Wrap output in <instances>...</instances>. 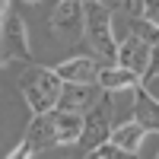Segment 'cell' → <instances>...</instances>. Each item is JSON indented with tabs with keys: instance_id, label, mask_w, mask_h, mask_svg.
I'll return each instance as SVG.
<instances>
[{
	"instance_id": "cell-1",
	"label": "cell",
	"mask_w": 159,
	"mask_h": 159,
	"mask_svg": "<svg viewBox=\"0 0 159 159\" xmlns=\"http://www.w3.org/2000/svg\"><path fill=\"white\" fill-rule=\"evenodd\" d=\"M83 32H86V38H89L96 54H102L105 61H115L118 42H115V32H111L108 7L96 3V0H83Z\"/></svg>"
},
{
	"instance_id": "cell-2",
	"label": "cell",
	"mask_w": 159,
	"mask_h": 159,
	"mask_svg": "<svg viewBox=\"0 0 159 159\" xmlns=\"http://www.w3.org/2000/svg\"><path fill=\"white\" fill-rule=\"evenodd\" d=\"M25 105L32 108V115H45L51 108H57V99H61V89H64V80L54 70H35L29 80L19 83Z\"/></svg>"
},
{
	"instance_id": "cell-3",
	"label": "cell",
	"mask_w": 159,
	"mask_h": 159,
	"mask_svg": "<svg viewBox=\"0 0 159 159\" xmlns=\"http://www.w3.org/2000/svg\"><path fill=\"white\" fill-rule=\"evenodd\" d=\"M150 51H153V45H150V42H143L140 35L127 32L121 42H118V54H115V61L121 64L124 70L143 76V73L150 70Z\"/></svg>"
},
{
	"instance_id": "cell-4",
	"label": "cell",
	"mask_w": 159,
	"mask_h": 159,
	"mask_svg": "<svg viewBox=\"0 0 159 159\" xmlns=\"http://www.w3.org/2000/svg\"><path fill=\"white\" fill-rule=\"evenodd\" d=\"M3 51H0V64H10L13 57L29 61V29L19 16H7L3 22Z\"/></svg>"
},
{
	"instance_id": "cell-5",
	"label": "cell",
	"mask_w": 159,
	"mask_h": 159,
	"mask_svg": "<svg viewBox=\"0 0 159 159\" xmlns=\"http://www.w3.org/2000/svg\"><path fill=\"white\" fill-rule=\"evenodd\" d=\"M51 124H54V140L57 143H76L80 134H83V115L80 111L51 108Z\"/></svg>"
},
{
	"instance_id": "cell-6",
	"label": "cell",
	"mask_w": 159,
	"mask_h": 159,
	"mask_svg": "<svg viewBox=\"0 0 159 159\" xmlns=\"http://www.w3.org/2000/svg\"><path fill=\"white\" fill-rule=\"evenodd\" d=\"M51 25L64 35H73L83 25V0H61L51 13Z\"/></svg>"
},
{
	"instance_id": "cell-7",
	"label": "cell",
	"mask_w": 159,
	"mask_h": 159,
	"mask_svg": "<svg viewBox=\"0 0 159 159\" xmlns=\"http://www.w3.org/2000/svg\"><path fill=\"white\" fill-rule=\"evenodd\" d=\"M108 111L105 108H92L89 111V118H83V134H80V140L76 143H86L89 150H96L99 143H105L108 140Z\"/></svg>"
},
{
	"instance_id": "cell-8",
	"label": "cell",
	"mask_w": 159,
	"mask_h": 159,
	"mask_svg": "<svg viewBox=\"0 0 159 159\" xmlns=\"http://www.w3.org/2000/svg\"><path fill=\"white\" fill-rule=\"evenodd\" d=\"M54 73L64 80V83H92L99 73V64L92 57H70L54 67Z\"/></svg>"
},
{
	"instance_id": "cell-9",
	"label": "cell",
	"mask_w": 159,
	"mask_h": 159,
	"mask_svg": "<svg viewBox=\"0 0 159 159\" xmlns=\"http://www.w3.org/2000/svg\"><path fill=\"white\" fill-rule=\"evenodd\" d=\"M137 73H130V70H124L121 64L118 67H102L99 73H96V83L102 86V89H108V92H127V89H134L137 86Z\"/></svg>"
},
{
	"instance_id": "cell-10",
	"label": "cell",
	"mask_w": 159,
	"mask_h": 159,
	"mask_svg": "<svg viewBox=\"0 0 159 159\" xmlns=\"http://www.w3.org/2000/svg\"><path fill=\"white\" fill-rule=\"evenodd\" d=\"M147 134H150V130L143 127L140 121H127V124H121V127H115L111 134H108V140L115 143V147H121V150L140 153V147H143V140H147Z\"/></svg>"
},
{
	"instance_id": "cell-11",
	"label": "cell",
	"mask_w": 159,
	"mask_h": 159,
	"mask_svg": "<svg viewBox=\"0 0 159 159\" xmlns=\"http://www.w3.org/2000/svg\"><path fill=\"white\" fill-rule=\"evenodd\" d=\"M25 143H29L32 150H45V147H54V124H51V111L45 115H35L29 130H25Z\"/></svg>"
},
{
	"instance_id": "cell-12",
	"label": "cell",
	"mask_w": 159,
	"mask_h": 159,
	"mask_svg": "<svg viewBox=\"0 0 159 159\" xmlns=\"http://www.w3.org/2000/svg\"><path fill=\"white\" fill-rule=\"evenodd\" d=\"M134 121H140L147 130H159V102L147 89H134Z\"/></svg>"
},
{
	"instance_id": "cell-13",
	"label": "cell",
	"mask_w": 159,
	"mask_h": 159,
	"mask_svg": "<svg viewBox=\"0 0 159 159\" xmlns=\"http://www.w3.org/2000/svg\"><path fill=\"white\" fill-rule=\"evenodd\" d=\"M86 105H92L89 83H64L61 99H57V108H64V111H83Z\"/></svg>"
},
{
	"instance_id": "cell-14",
	"label": "cell",
	"mask_w": 159,
	"mask_h": 159,
	"mask_svg": "<svg viewBox=\"0 0 159 159\" xmlns=\"http://www.w3.org/2000/svg\"><path fill=\"white\" fill-rule=\"evenodd\" d=\"M127 10L137 19H147V22L159 25V0H127Z\"/></svg>"
},
{
	"instance_id": "cell-15",
	"label": "cell",
	"mask_w": 159,
	"mask_h": 159,
	"mask_svg": "<svg viewBox=\"0 0 159 159\" xmlns=\"http://www.w3.org/2000/svg\"><path fill=\"white\" fill-rule=\"evenodd\" d=\"M130 32L134 35H140L143 42H150V45H159V25H153V22H147V19H130Z\"/></svg>"
},
{
	"instance_id": "cell-16",
	"label": "cell",
	"mask_w": 159,
	"mask_h": 159,
	"mask_svg": "<svg viewBox=\"0 0 159 159\" xmlns=\"http://www.w3.org/2000/svg\"><path fill=\"white\" fill-rule=\"evenodd\" d=\"M99 156L102 159H137V153H130V150H121V147H115V143L108 140V143H99Z\"/></svg>"
},
{
	"instance_id": "cell-17",
	"label": "cell",
	"mask_w": 159,
	"mask_h": 159,
	"mask_svg": "<svg viewBox=\"0 0 159 159\" xmlns=\"http://www.w3.org/2000/svg\"><path fill=\"white\" fill-rule=\"evenodd\" d=\"M140 89H147L150 96L159 102V70H147V73H143V86Z\"/></svg>"
},
{
	"instance_id": "cell-18",
	"label": "cell",
	"mask_w": 159,
	"mask_h": 159,
	"mask_svg": "<svg viewBox=\"0 0 159 159\" xmlns=\"http://www.w3.org/2000/svg\"><path fill=\"white\" fill-rule=\"evenodd\" d=\"M32 153H35V150H32V147H29V143H25V140H22V143H19V147H16V150H13V153H10L7 159H32Z\"/></svg>"
},
{
	"instance_id": "cell-19",
	"label": "cell",
	"mask_w": 159,
	"mask_h": 159,
	"mask_svg": "<svg viewBox=\"0 0 159 159\" xmlns=\"http://www.w3.org/2000/svg\"><path fill=\"white\" fill-rule=\"evenodd\" d=\"M96 3H102V7H108V10H111V7H118V3H121V0H96Z\"/></svg>"
},
{
	"instance_id": "cell-20",
	"label": "cell",
	"mask_w": 159,
	"mask_h": 159,
	"mask_svg": "<svg viewBox=\"0 0 159 159\" xmlns=\"http://www.w3.org/2000/svg\"><path fill=\"white\" fill-rule=\"evenodd\" d=\"M83 159H102V156H99V150H89V153H86Z\"/></svg>"
},
{
	"instance_id": "cell-21",
	"label": "cell",
	"mask_w": 159,
	"mask_h": 159,
	"mask_svg": "<svg viewBox=\"0 0 159 159\" xmlns=\"http://www.w3.org/2000/svg\"><path fill=\"white\" fill-rule=\"evenodd\" d=\"M7 10H10V0H0V16H3Z\"/></svg>"
},
{
	"instance_id": "cell-22",
	"label": "cell",
	"mask_w": 159,
	"mask_h": 159,
	"mask_svg": "<svg viewBox=\"0 0 159 159\" xmlns=\"http://www.w3.org/2000/svg\"><path fill=\"white\" fill-rule=\"evenodd\" d=\"M25 3H38V0H25Z\"/></svg>"
},
{
	"instance_id": "cell-23",
	"label": "cell",
	"mask_w": 159,
	"mask_h": 159,
	"mask_svg": "<svg viewBox=\"0 0 159 159\" xmlns=\"http://www.w3.org/2000/svg\"><path fill=\"white\" fill-rule=\"evenodd\" d=\"M0 29H3V22H0Z\"/></svg>"
},
{
	"instance_id": "cell-24",
	"label": "cell",
	"mask_w": 159,
	"mask_h": 159,
	"mask_svg": "<svg viewBox=\"0 0 159 159\" xmlns=\"http://www.w3.org/2000/svg\"><path fill=\"white\" fill-rule=\"evenodd\" d=\"M156 159H159V153H156Z\"/></svg>"
}]
</instances>
